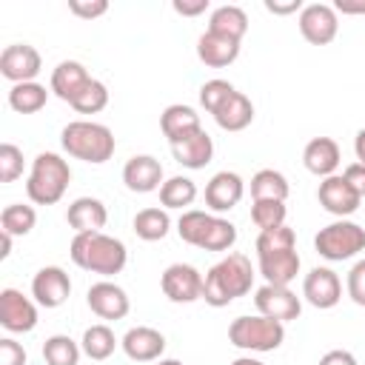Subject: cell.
<instances>
[{
	"instance_id": "1",
	"label": "cell",
	"mask_w": 365,
	"mask_h": 365,
	"mask_svg": "<svg viewBox=\"0 0 365 365\" xmlns=\"http://www.w3.org/2000/svg\"><path fill=\"white\" fill-rule=\"evenodd\" d=\"M257 262L259 274L268 285H288L299 274V254H297V234L288 225L259 231L257 237Z\"/></svg>"
},
{
	"instance_id": "2",
	"label": "cell",
	"mask_w": 365,
	"mask_h": 365,
	"mask_svg": "<svg viewBox=\"0 0 365 365\" xmlns=\"http://www.w3.org/2000/svg\"><path fill=\"white\" fill-rule=\"evenodd\" d=\"M254 285V268L245 254H228L208 268L202 279V299L211 308H225L237 297H245Z\"/></svg>"
},
{
	"instance_id": "3",
	"label": "cell",
	"mask_w": 365,
	"mask_h": 365,
	"mask_svg": "<svg viewBox=\"0 0 365 365\" xmlns=\"http://www.w3.org/2000/svg\"><path fill=\"white\" fill-rule=\"evenodd\" d=\"M71 259L74 265H80L83 271L91 274H103V277H114L125 268L128 262V251L117 237H108L103 231H91V234H74L71 240Z\"/></svg>"
},
{
	"instance_id": "4",
	"label": "cell",
	"mask_w": 365,
	"mask_h": 365,
	"mask_svg": "<svg viewBox=\"0 0 365 365\" xmlns=\"http://www.w3.org/2000/svg\"><path fill=\"white\" fill-rule=\"evenodd\" d=\"M60 143H63L66 154H71L83 163H91V165H100V163L111 160V154L117 148V140H114L111 128L103 125V123H94V120L68 123L60 134Z\"/></svg>"
},
{
	"instance_id": "5",
	"label": "cell",
	"mask_w": 365,
	"mask_h": 365,
	"mask_svg": "<svg viewBox=\"0 0 365 365\" xmlns=\"http://www.w3.org/2000/svg\"><path fill=\"white\" fill-rule=\"evenodd\" d=\"M68 182H71L68 163L54 151H43L31 160V171H29V180H26V194L34 205H54V202L63 200Z\"/></svg>"
},
{
	"instance_id": "6",
	"label": "cell",
	"mask_w": 365,
	"mask_h": 365,
	"mask_svg": "<svg viewBox=\"0 0 365 365\" xmlns=\"http://www.w3.org/2000/svg\"><path fill=\"white\" fill-rule=\"evenodd\" d=\"M285 339V322H277L271 317H237L228 325V342L242 348V351H257V354H268L277 351Z\"/></svg>"
},
{
	"instance_id": "7",
	"label": "cell",
	"mask_w": 365,
	"mask_h": 365,
	"mask_svg": "<svg viewBox=\"0 0 365 365\" xmlns=\"http://www.w3.org/2000/svg\"><path fill=\"white\" fill-rule=\"evenodd\" d=\"M314 248L319 257H325L331 262L351 259L359 251H365V228L351 220H336V222L319 228V234L314 237Z\"/></svg>"
},
{
	"instance_id": "8",
	"label": "cell",
	"mask_w": 365,
	"mask_h": 365,
	"mask_svg": "<svg viewBox=\"0 0 365 365\" xmlns=\"http://www.w3.org/2000/svg\"><path fill=\"white\" fill-rule=\"evenodd\" d=\"M202 274L194 268V265H185V262H174L163 271L160 277V288L163 294L171 299V302H180V305H188V302H197L202 299Z\"/></svg>"
},
{
	"instance_id": "9",
	"label": "cell",
	"mask_w": 365,
	"mask_h": 365,
	"mask_svg": "<svg viewBox=\"0 0 365 365\" xmlns=\"http://www.w3.org/2000/svg\"><path fill=\"white\" fill-rule=\"evenodd\" d=\"M297 23H299V34L311 46H328L336 37V31H339V17H336L334 6H328V3L302 6Z\"/></svg>"
},
{
	"instance_id": "10",
	"label": "cell",
	"mask_w": 365,
	"mask_h": 365,
	"mask_svg": "<svg viewBox=\"0 0 365 365\" xmlns=\"http://www.w3.org/2000/svg\"><path fill=\"white\" fill-rule=\"evenodd\" d=\"M254 305L262 317H271L277 322H291L302 314V299L288 285H262L254 294Z\"/></svg>"
},
{
	"instance_id": "11",
	"label": "cell",
	"mask_w": 365,
	"mask_h": 365,
	"mask_svg": "<svg viewBox=\"0 0 365 365\" xmlns=\"http://www.w3.org/2000/svg\"><path fill=\"white\" fill-rule=\"evenodd\" d=\"M40 66H43V57L29 43H11L0 54V74L6 80H11L14 86L17 83H34V77L40 74Z\"/></svg>"
},
{
	"instance_id": "12",
	"label": "cell",
	"mask_w": 365,
	"mask_h": 365,
	"mask_svg": "<svg viewBox=\"0 0 365 365\" xmlns=\"http://www.w3.org/2000/svg\"><path fill=\"white\" fill-rule=\"evenodd\" d=\"M0 325L11 334H29L37 325V305L17 288L0 291Z\"/></svg>"
},
{
	"instance_id": "13",
	"label": "cell",
	"mask_w": 365,
	"mask_h": 365,
	"mask_svg": "<svg viewBox=\"0 0 365 365\" xmlns=\"http://www.w3.org/2000/svg\"><path fill=\"white\" fill-rule=\"evenodd\" d=\"M317 200H319V205H322L328 214H334V217H339V220L351 217V214L359 208V202H362V197L351 188V182H348L342 174L325 177V180L319 182V188H317Z\"/></svg>"
},
{
	"instance_id": "14",
	"label": "cell",
	"mask_w": 365,
	"mask_h": 365,
	"mask_svg": "<svg viewBox=\"0 0 365 365\" xmlns=\"http://www.w3.org/2000/svg\"><path fill=\"white\" fill-rule=\"evenodd\" d=\"M71 294V279L60 265H46L31 279V297L43 308H60Z\"/></svg>"
},
{
	"instance_id": "15",
	"label": "cell",
	"mask_w": 365,
	"mask_h": 365,
	"mask_svg": "<svg viewBox=\"0 0 365 365\" xmlns=\"http://www.w3.org/2000/svg\"><path fill=\"white\" fill-rule=\"evenodd\" d=\"M302 297L314 308H334L342 299V282L331 268H311L302 279Z\"/></svg>"
},
{
	"instance_id": "16",
	"label": "cell",
	"mask_w": 365,
	"mask_h": 365,
	"mask_svg": "<svg viewBox=\"0 0 365 365\" xmlns=\"http://www.w3.org/2000/svg\"><path fill=\"white\" fill-rule=\"evenodd\" d=\"M123 182L134 194H148L163 185V165L151 154H134L123 165Z\"/></svg>"
},
{
	"instance_id": "17",
	"label": "cell",
	"mask_w": 365,
	"mask_h": 365,
	"mask_svg": "<svg viewBox=\"0 0 365 365\" xmlns=\"http://www.w3.org/2000/svg\"><path fill=\"white\" fill-rule=\"evenodd\" d=\"M86 302H88V308L100 317V319H123L125 314H128V294L120 288V285H114V282H108V279H103V282H94L91 288H88V294H86Z\"/></svg>"
},
{
	"instance_id": "18",
	"label": "cell",
	"mask_w": 365,
	"mask_h": 365,
	"mask_svg": "<svg viewBox=\"0 0 365 365\" xmlns=\"http://www.w3.org/2000/svg\"><path fill=\"white\" fill-rule=\"evenodd\" d=\"M245 194V182L234 171H217L205 185V205L217 214L231 211Z\"/></svg>"
},
{
	"instance_id": "19",
	"label": "cell",
	"mask_w": 365,
	"mask_h": 365,
	"mask_svg": "<svg viewBox=\"0 0 365 365\" xmlns=\"http://www.w3.org/2000/svg\"><path fill=\"white\" fill-rule=\"evenodd\" d=\"M120 345H123V351H125L128 359H134V362H154L165 351V336L157 328L137 325V328L125 331V336L120 339Z\"/></svg>"
},
{
	"instance_id": "20",
	"label": "cell",
	"mask_w": 365,
	"mask_h": 365,
	"mask_svg": "<svg viewBox=\"0 0 365 365\" xmlns=\"http://www.w3.org/2000/svg\"><path fill=\"white\" fill-rule=\"evenodd\" d=\"M168 145H171L174 160L185 168H194V171L205 168L214 157V143H211L205 128H197V131H191V134H185V137H180L177 143H168Z\"/></svg>"
},
{
	"instance_id": "21",
	"label": "cell",
	"mask_w": 365,
	"mask_h": 365,
	"mask_svg": "<svg viewBox=\"0 0 365 365\" xmlns=\"http://www.w3.org/2000/svg\"><path fill=\"white\" fill-rule=\"evenodd\" d=\"M66 220H68V225H71L77 234H91V231H103V228H106L108 211H106L103 200H97V197H77V200L68 205Z\"/></svg>"
},
{
	"instance_id": "22",
	"label": "cell",
	"mask_w": 365,
	"mask_h": 365,
	"mask_svg": "<svg viewBox=\"0 0 365 365\" xmlns=\"http://www.w3.org/2000/svg\"><path fill=\"white\" fill-rule=\"evenodd\" d=\"M339 160H342L339 145H336V140H331V137H314V140L305 145V151H302L305 168H308L311 174L322 177V180L331 177V174H336Z\"/></svg>"
},
{
	"instance_id": "23",
	"label": "cell",
	"mask_w": 365,
	"mask_h": 365,
	"mask_svg": "<svg viewBox=\"0 0 365 365\" xmlns=\"http://www.w3.org/2000/svg\"><path fill=\"white\" fill-rule=\"evenodd\" d=\"M197 57L211 68H225L240 57V43L205 29L197 40Z\"/></svg>"
},
{
	"instance_id": "24",
	"label": "cell",
	"mask_w": 365,
	"mask_h": 365,
	"mask_svg": "<svg viewBox=\"0 0 365 365\" xmlns=\"http://www.w3.org/2000/svg\"><path fill=\"white\" fill-rule=\"evenodd\" d=\"M91 83V74L86 71L83 63L77 60H63L54 71H51V91L63 100V103H74V97Z\"/></svg>"
},
{
	"instance_id": "25",
	"label": "cell",
	"mask_w": 365,
	"mask_h": 365,
	"mask_svg": "<svg viewBox=\"0 0 365 365\" xmlns=\"http://www.w3.org/2000/svg\"><path fill=\"white\" fill-rule=\"evenodd\" d=\"M214 120L222 131H242L251 125L254 120V103L242 94V91H234L217 111H214Z\"/></svg>"
},
{
	"instance_id": "26",
	"label": "cell",
	"mask_w": 365,
	"mask_h": 365,
	"mask_svg": "<svg viewBox=\"0 0 365 365\" xmlns=\"http://www.w3.org/2000/svg\"><path fill=\"white\" fill-rule=\"evenodd\" d=\"M160 128H163V134L168 137V143H177L180 137H185V134H191V131H197V128H202V125H200V114H197L191 106L174 103V106H168V108L160 114Z\"/></svg>"
},
{
	"instance_id": "27",
	"label": "cell",
	"mask_w": 365,
	"mask_h": 365,
	"mask_svg": "<svg viewBox=\"0 0 365 365\" xmlns=\"http://www.w3.org/2000/svg\"><path fill=\"white\" fill-rule=\"evenodd\" d=\"M208 31L242 43V37H245V31H248V14H245L240 6H220V9L211 11Z\"/></svg>"
},
{
	"instance_id": "28",
	"label": "cell",
	"mask_w": 365,
	"mask_h": 365,
	"mask_svg": "<svg viewBox=\"0 0 365 365\" xmlns=\"http://www.w3.org/2000/svg\"><path fill=\"white\" fill-rule=\"evenodd\" d=\"M288 180L285 174L274 171V168H262L251 177V197L254 200H279L285 202L288 200Z\"/></svg>"
},
{
	"instance_id": "29",
	"label": "cell",
	"mask_w": 365,
	"mask_h": 365,
	"mask_svg": "<svg viewBox=\"0 0 365 365\" xmlns=\"http://www.w3.org/2000/svg\"><path fill=\"white\" fill-rule=\"evenodd\" d=\"M168 228H171V217L165 208H143L134 217V234L145 242L163 240L168 234Z\"/></svg>"
},
{
	"instance_id": "30",
	"label": "cell",
	"mask_w": 365,
	"mask_h": 365,
	"mask_svg": "<svg viewBox=\"0 0 365 365\" xmlns=\"http://www.w3.org/2000/svg\"><path fill=\"white\" fill-rule=\"evenodd\" d=\"M46 100H48V91L40 83H17L9 91V106L17 114H34L46 106Z\"/></svg>"
},
{
	"instance_id": "31",
	"label": "cell",
	"mask_w": 365,
	"mask_h": 365,
	"mask_svg": "<svg viewBox=\"0 0 365 365\" xmlns=\"http://www.w3.org/2000/svg\"><path fill=\"white\" fill-rule=\"evenodd\" d=\"M80 348H83V354L88 356V359H108L111 354H114V348H117V336H114V331L108 328V325H91V328H86V334H83V342H80Z\"/></svg>"
},
{
	"instance_id": "32",
	"label": "cell",
	"mask_w": 365,
	"mask_h": 365,
	"mask_svg": "<svg viewBox=\"0 0 365 365\" xmlns=\"http://www.w3.org/2000/svg\"><path fill=\"white\" fill-rule=\"evenodd\" d=\"M37 225V211L31 205H23V202H11L3 208L0 214V231L11 234V237H26L31 228Z\"/></svg>"
},
{
	"instance_id": "33",
	"label": "cell",
	"mask_w": 365,
	"mask_h": 365,
	"mask_svg": "<svg viewBox=\"0 0 365 365\" xmlns=\"http://www.w3.org/2000/svg\"><path fill=\"white\" fill-rule=\"evenodd\" d=\"M80 354H83V348L71 336H66V334H54V336H48L43 342V359H46V365H77L80 362Z\"/></svg>"
},
{
	"instance_id": "34",
	"label": "cell",
	"mask_w": 365,
	"mask_h": 365,
	"mask_svg": "<svg viewBox=\"0 0 365 365\" xmlns=\"http://www.w3.org/2000/svg\"><path fill=\"white\" fill-rule=\"evenodd\" d=\"M194 200H197V185L188 177H180L177 174V177H171V180H165L160 185V202H163V208H185Z\"/></svg>"
},
{
	"instance_id": "35",
	"label": "cell",
	"mask_w": 365,
	"mask_h": 365,
	"mask_svg": "<svg viewBox=\"0 0 365 365\" xmlns=\"http://www.w3.org/2000/svg\"><path fill=\"white\" fill-rule=\"evenodd\" d=\"M234 242H237V225L222 220V217H211V222H208L197 248H202V251H228Z\"/></svg>"
},
{
	"instance_id": "36",
	"label": "cell",
	"mask_w": 365,
	"mask_h": 365,
	"mask_svg": "<svg viewBox=\"0 0 365 365\" xmlns=\"http://www.w3.org/2000/svg\"><path fill=\"white\" fill-rule=\"evenodd\" d=\"M285 214H288V208L279 200H254V205H251V220L259 231L285 225Z\"/></svg>"
},
{
	"instance_id": "37",
	"label": "cell",
	"mask_w": 365,
	"mask_h": 365,
	"mask_svg": "<svg viewBox=\"0 0 365 365\" xmlns=\"http://www.w3.org/2000/svg\"><path fill=\"white\" fill-rule=\"evenodd\" d=\"M211 217H214V214L197 211V208L182 211V217L177 220V234H180V240L197 248L200 240H202V234H205V228H208V222H211Z\"/></svg>"
},
{
	"instance_id": "38",
	"label": "cell",
	"mask_w": 365,
	"mask_h": 365,
	"mask_svg": "<svg viewBox=\"0 0 365 365\" xmlns=\"http://www.w3.org/2000/svg\"><path fill=\"white\" fill-rule=\"evenodd\" d=\"M108 106V88H106V83H100V80H94L91 77V83L74 97V103H71V108L74 111H80V114H97V111H103Z\"/></svg>"
},
{
	"instance_id": "39",
	"label": "cell",
	"mask_w": 365,
	"mask_h": 365,
	"mask_svg": "<svg viewBox=\"0 0 365 365\" xmlns=\"http://www.w3.org/2000/svg\"><path fill=\"white\" fill-rule=\"evenodd\" d=\"M237 88L228 83V80H220V77H214V80H208V83H202L200 86V106L208 111V114H214L231 94H234Z\"/></svg>"
},
{
	"instance_id": "40",
	"label": "cell",
	"mask_w": 365,
	"mask_h": 365,
	"mask_svg": "<svg viewBox=\"0 0 365 365\" xmlns=\"http://www.w3.org/2000/svg\"><path fill=\"white\" fill-rule=\"evenodd\" d=\"M23 174V151L14 143L0 145V182H14Z\"/></svg>"
},
{
	"instance_id": "41",
	"label": "cell",
	"mask_w": 365,
	"mask_h": 365,
	"mask_svg": "<svg viewBox=\"0 0 365 365\" xmlns=\"http://www.w3.org/2000/svg\"><path fill=\"white\" fill-rule=\"evenodd\" d=\"M68 11L74 17L94 20V17H103L108 11V3L106 0H68Z\"/></svg>"
},
{
	"instance_id": "42",
	"label": "cell",
	"mask_w": 365,
	"mask_h": 365,
	"mask_svg": "<svg viewBox=\"0 0 365 365\" xmlns=\"http://www.w3.org/2000/svg\"><path fill=\"white\" fill-rule=\"evenodd\" d=\"M348 297L356 305H365V259H359L351 271H348Z\"/></svg>"
},
{
	"instance_id": "43",
	"label": "cell",
	"mask_w": 365,
	"mask_h": 365,
	"mask_svg": "<svg viewBox=\"0 0 365 365\" xmlns=\"http://www.w3.org/2000/svg\"><path fill=\"white\" fill-rule=\"evenodd\" d=\"M0 365H26V351L11 336L0 339Z\"/></svg>"
},
{
	"instance_id": "44",
	"label": "cell",
	"mask_w": 365,
	"mask_h": 365,
	"mask_svg": "<svg viewBox=\"0 0 365 365\" xmlns=\"http://www.w3.org/2000/svg\"><path fill=\"white\" fill-rule=\"evenodd\" d=\"M342 177L351 182V188H354L359 197H365V163H351V165L342 171Z\"/></svg>"
},
{
	"instance_id": "45",
	"label": "cell",
	"mask_w": 365,
	"mask_h": 365,
	"mask_svg": "<svg viewBox=\"0 0 365 365\" xmlns=\"http://www.w3.org/2000/svg\"><path fill=\"white\" fill-rule=\"evenodd\" d=\"M171 6H174V11L182 14V17H197V14L208 11V0H174Z\"/></svg>"
},
{
	"instance_id": "46",
	"label": "cell",
	"mask_w": 365,
	"mask_h": 365,
	"mask_svg": "<svg viewBox=\"0 0 365 365\" xmlns=\"http://www.w3.org/2000/svg\"><path fill=\"white\" fill-rule=\"evenodd\" d=\"M319 365H356V359H354V354H351V351H342V348H336V351H328V354H322Z\"/></svg>"
},
{
	"instance_id": "47",
	"label": "cell",
	"mask_w": 365,
	"mask_h": 365,
	"mask_svg": "<svg viewBox=\"0 0 365 365\" xmlns=\"http://www.w3.org/2000/svg\"><path fill=\"white\" fill-rule=\"evenodd\" d=\"M265 9H268L271 14H294V11H302V3H299V0H288V3L265 0Z\"/></svg>"
},
{
	"instance_id": "48",
	"label": "cell",
	"mask_w": 365,
	"mask_h": 365,
	"mask_svg": "<svg viewBox=\"0 0 365 365\" xmlns=\"http://www.w3.org/2000/svg\"><path fill=\"white\" fill-rule=\"evenodd\" d=\"M334 11H339V14H365V0H336Z\"/></svg>"
},
{
	"instance_id": "49",
	"label": "cell",
	"mask_w": 365,
	"mask_h": 365,
	"mask_svg": "<svg viewBox=\"0 0 365 365\" xmlns=\"http://www.w3.org/2000/svg\"><path fill=\"white\" fill-rule=\"evenodd\" d=\"M354 154H356L359 163H365V128H359L356 137H354Z\"/></svg>"
},
{
	"instance_id": "50",
	"label": "cell",
	"mask_w": 365,
	"mask_h": 365,
	"mask_svg": "<svg viewBox=\"0 0 365 365\" xmlns=\"http://www.w3.org/2000/svg\"><path fill=\"white\" fill-rule=\"evenodd\" d=\"M0 240H3V251H0V257L6 259V257L11 254V240H14V237H11V234H6V231H0Z\"/></svg>"
},
{
	"instance_id": "51",
	"label": "cell",
	"mask_w": 365,
	"mask_h": 365,
	"mask_svg": "<svg viewBox=\"0 0 365 365\" xmlns=\"http://www.w3.org/2000/svg\"><path fill=\"white\" fill-rule=\"evenodd\" d=\"M231 365H265V362H259V359H254V356H240V359H234Z\"/></svg>"
},
{
	"instance_id": "52",
	"label": "cell",
	"mask_w": 365,
	"mask_h": 365,
	"mask_svg": "<svg viewBox=\"0 0 365 365\" xmlns=\"http://www.w3.org/2000/svg\"><path fill=\"white\" fill-rule=\"evenodd\" d=\"M157 365H182V362H180V359H160Z\"/></svg>"
}]
</instances>
